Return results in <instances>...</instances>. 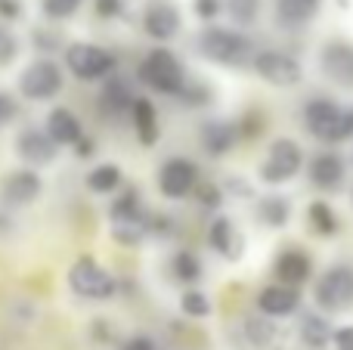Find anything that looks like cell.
<instances>
[{
    "instance_id": "3",
    "label": "cell",
    "mask_w": 353,
    "mask_h": 350,
    "mask_svg": "<svg viewBox=\"0 0 353 350\" xmlns=\"http://www.w3.org/2000/svg\"><path fill=\"white\" fill-rule=\"evenodd\" d=\"M140 78L146 81L152 90L174 93V96H180V90L186 87V72H183V62L176 59L171 50H152V53L140 62Z\"/></svg>"
},
{
    "instance_id": "9",
    "label": "cell",
    "mask_w": 353,
    "mask_h": 350,
    "mask_svg": "<svg viewBox=\"0 0 353 350\" xmlns=\"http://www.w3.org/2000/svg\"><path fill=\"white\" fill-rule=\"evenodd\" d=\"M19 90L28 99H50L62 90V74L59 65L50 59H37L34 65L25 68L22 81H19Z\"/></svg>"
},
{
    "instance_id": "18",
    "label": "cell",
    "mask_w": 353,
    "mask_h": 350,
    "mask_svg": "<svg viewBox=\"0 0 353 350\" xmlns=\"http://www.w3.org/2000/svg\"><path fill=\"white\" fill-rule=\"evenodd\" d=\"M47 134L53 136L59 146H78L84 140V127H81L78 115L68 109H53L47 115Z\"/></svg>"
},
{
    "instance_id": "31",
    "label": "cell",
    "mask_w": 353,
    "mask_h": 350,
    "mask_svg": "<svg viewBox=\"0 0 353 350\" xmlns=\"http://www.w3.org/2000/svg\"><path fill=\"white\" fill-rule=\"evenodd\" d=\"M245 335L254 347H267L276 338V326L267 320H245Z\"/></svg>"
},
{
    "instance_id": "24",
    "label": "cell",
    "mask_w": 353,
    "mask_h": 350,
    "mask_svg": "<svg viewBox=\"0 0 353 350\" xmlns=\"http://www.w3.org/2000/svg\"><path fill=\"white\" fill-rule=\"evenodd\" d=\"M257 217H261L267 227L282 229L288 223V217H292V205H288L285 196H267L257 205Z\"/></svg>"
},
{
    "instance_id": "15",
    "label": "cell",
    "mask_w": 353,
    "mask_h": 350,
    "mask_svg": "<svg viewBox=\"0 0 353 350\" xmlns=\"http://www.w3.org/2000/svg\"><path fill=\"white\" fill-rule=\"evenodd\" d=\"M310 183L316 186V189H338V186L344 183V161L341 155L335 152H319L316 158L310 161Z\"/></svg>"
},
{
    "instance_id": "16",
    "label": "cell",
    "mask_w": 353,
    "mask_h": 350,
    "mask_svg": "<svg viewBox=\"0 0 353 350\" xmlns=\"http://www.w3.org/2000/svg\"><path fill=\"white\" fill-rule=\"evenodd\" d=\"M276 276H279L282 285H292V289H298L301 282H307L313 273V264L310 258H307L304 251H298V248H288V251H282L279 258H276Z\"/></svg>"
},
{
    "instance_id": "14",
    "label": "cell",
    "mask_w": 353,
    "mask_h": 350,
    "mask_svg": "<svg viewBox=\"0 0 353 350\" xmlns=\"http://www.w3.org/2000/svg\"><path fill=\"white\" fill-rule=\"evenodd\" d=\"M298 304H301L298 289L282 285V282L267 285V289L257 295V307H261L267 316H288V313H294V310H298Z\"/></svg>"
},
{
    "instance_id": "21",
    "label": "cell",
    "mask_w": 353,
    "mask_h": 350,
    "mask_svg": "<svg viewBox=\"0 0 353 350\" xmlns=\"http://www.w3.org/2000/svg\"><path fill=\"white\" fill-rule=\"evenodd\" d=\"M319 3L323 0H276V19L285 28H298V25H307L316 16Z\"/></svg>"
},
{
    "instance_id": "7",
    "label": "cell",
    "mask_w": 353,
    "mask_h": 350,
    "mask_svg": "<svg viewBox=\"0 0 353 350\" xmlns=\"http://www.w3.org/2000/svg\"><path fill=\"white\" fill-rule=\"evenodd\" d=\"M304 165V152L294 140H276L270 146V155L261 165V180L263 183H288Z\"/></svg>"
},
{
    "instance_id": "37",
    "label": "cell",
    "mask_w": 353,
    "mask_h": 350,
    "mask_svg": "<svg viewBox=\"0 0 353 350\" xmlns=\"http://www.w3.org/2000/svg\"><path fill=\"white\" fill-rule=\"evenodd\" d=\"M220 10H223V0H195V12H199V19H205V22L217 19Z\"/></svg>"
},
{
    "instance_id": "28",
    "label": "cell",
    "mask_w": 353,
    "mask_h": 350,
    "mask_svg": "<svg viewBox=\"0 0 353 350\" xmlns=\"http://www.w3.org/2000/svg\"><path fill=\"white\" fill-rule=\"evenodd\" d=\"M112 220L121 223V220H143L140 214V202H137V192L128 189L115 205H112Z\"/></svg>"
},
{
    "instance_id": "34",
    "label": "cell",
    "mask_w": 353,
    "mask_h": 350,
    "mask_svg": "<svg viewBox=\"0 0 353 350\" xmlns=\"http://www.w3.org/2000/svg\"><path fill=\"white\" fill-rule=\"evenodd\" d=\"M180 99L186 105H208L211 103V87L201 84V81H192V84L186 81V87L180 90Z\"/></svg>"
},
{
    "instance_id": "6",
    "label": "cell",
    "mask_w": 353,
    "mask_h": 350,
    "mask_svg": "<svg viewBox=\"0 0 353 350\" xmlns=\"http://www.w3.org/2000/svg\"><path fill=\"white\" fill-rule=\"evenodd\" d=\"M316 304L329 313L347 310L353 304V267H332L316 282Z\"/></svg>"
},
{
    "instance_id": "32",
    "label": "cell",
    "mask_w": 353,
    "mask_h": 350,
    "mask_svg": "<svg viewBox=\"0 0 353 350\" xmlns=\"http://www.w3.org/2000/svg\"><path fill=\"white\" fill-rule=\"evenodd\" d=\"M226 10H230L232 22H239V25H251V22L257 19L261 0H226Z\"/></svg>"
},
{
    "instance_id": "44",
    "label": "cell",
    "mask_w": 353,
    "mask_h": 350,
    "mask_svg": "<svg viewBox=\"0 0 353 350\" xmlns=\"http://www.w3.org/2000/svg\"><path fill=\"white\" fill-rule=\"evenodd\" d=\"M195 189H199V196H201V202L205 205H211V208H217L220 205V189L214 192V186H195Z\"/></svg>"
},
{
    "instance_id": "4",
    "label": "cell",
    "mask_w": 353,
    "mask_h": 350,
    "mask_svg": "<svg viewBox=\"0 0 353 350\" xmlns=\"http://www.w3.org/2000/svg\"><path fill=\"white\" fill-rule=\"evenodd\" d=\"M68 285L74 295L90 298V301H109L118 291V282L105 267H99L93 258H81L78 264L68 270Z\"/></svg>"
},
{
    "instance_id": "12",
    "label": "cell",
    "mask_w": 353,
    "mask_h": 350,
    "mask_svg": "<svg viewBox=\"0 0 353 350\" xmlns=\"http://www.w3.org/2000/svg\"><path fill=\"white\" fill-rule=\"evenodd\" d=\"M56 146H59V143H56L47 130H25L16 140L19 155H22L25 161H31V165H50V161L56 158V152H59Z\"/></svg>"
},
{
    "instance_id": "23",
    "label": "cell",
    "mask_w": 353,
    "mask_h": 350,
    "mask_svg": "<svg viewBox=\"0 0 353 350\" xmlns=\"http://www.w3.org/2000/svg\"><path fill=\"white\" fill-rule=\"evenodd\" d=\"M301 341H304L307 347H313V350H323L329 341H335V332H332L329 320L310 313V316L301 320Z\"/></svg>"
},
{
    "instance_id": "35",
    "label": "cell",
    "mask_w": 353,
    "mask_h": 350,
    "mask_svg": "<svg viewBox=\"0 0 353 350\" xmlns=\"http://www.w3.org/2000/svg\"><path fill=\"white\" fill-rule=\"evenodd\" d=\"M41 6L50 19H68L78 12L81 0H41Z\"/></svg>"
},
{
    "instance_id": "25",
    "label": "cell",
    "mask_w": 353,
    "mask_h": 350,
    "mask_svg": "<svg viewBox=\"0 0 353 350\" xmlns=\"http://www.w3.org/2000/svg\"><path fill=\"white\" fill-rule=\"evenodd\" d=\"M307 220H310V229L316 236H335L338 229H341L338 214L329 208V202H313L310 208H307Z\"/></svg>"
},
{
    "instance_id": "10",
    "label": "cell",
    "mask_w": 353,
    "mask_h": 350,
    "mask_svg": "<svg viewBox=\"0 0 353 350\" xmlns=\"http://www.w3.org/2000/svg\"><path fill=\"white\" fill-rule=\"evenodd\" d=\"M319 65H323V74L332 84L353 90V43L329 41L323 47V53H319Z\"/></svg>"
},
{
    "instance_id": "38",
    "label": "cell",
    "mask_w": 353,
    "mask_h": 350,
    "mask_svg": "<svg viewBox=\"0 0 353 350\" xmlns=\"http://www.w3.org/2000/svg\"><path fill=\"white\" fill-rule=\"evenodd\" d=\"M121 350H159V344H155L149 335H134V338L124 341Z\"/></svg>"
},
{
    "instance_id": "1",
    "label": "cell",
    "mask_w": 353,
    "mask_h": 350,
    "mask_svg": "<svg viewBox=\"0 0 353 350\" xmlns=\"http://www.w3.org/2000/svg\"><path fill=\"white\" fill-rule=\"evenodd\" d=\"M199 50L205 59L220 62V65H245L251 56V41L242 31L205 28L199 37Z\"/></svg>"
},
{
    "instance_id": "2",
    "label": "cell",
    "mask_w": 353,
    "mask_h": 350,
    "mask_svg": "<svg viewBox=\"0 0 353 350\" xmlns=\"http://www.w3.org/2000/svg\"><path fill=\"white\" fill-rule=\"evenodd\" d=\"M304 127L323 143H341L350 136L347 112L338 109L332 99H310L304 105Z\"/></svg>"
},
{
    "instance_id": "29",
    "label": "cell",
    "mask_w": 353,
    "mask_h": 350,
    "mask_svg": "<svg viewBox=\"0 0 353 350\" xmlns=\"http://www.w3.org/2000/svg\"><path fill=\"white\" fill-rule=\"evenodd\" d=\"M103 99H105V105H109L112 112H121V109H128V105L134 109V103H137V96H130V90H128L124 81H112V84L105 87Z\"/></svg>"
},
{
    "instance_id": "26",
    "label": "cell",
    "mask_w": 353,
    "mask_h": 350,
    "mask_svg": "<svg viewBox=\"0 0 353 350\" xmlns=\"http://www.w3.org/2000/svg\"><path fill=\"white\" fill-rule=\"evenodd\" d=\"M121 186V167L118 165H99L87 174V189L93 192H115Z\"/></svg>"
},
{
    "instance_id": "11",
    "label": "cell",
    "mask_w": 353,
    "mask_h": 350,
    "mask_svg": "<svg viewBox=\"0 0 353 350\" xmlns=\"http://www.w3.org/2000/svg\"><path fill=\"white\" fill-rule=\"evenodd\" d=\"M159 186L168 198H186L189 192L199 186V167L189 158H171L161 165Z\"/></svg>"
},
{
    "instance_id": "43",
    "label": "cell",
    "mask_w": 353,
    "mask_h": 350,
    "mask_svg": "<svg viewBox=\"0 0 353 350\" xmlns=\"http://www.w3.org/2000/svg\"><path fill=\"white\" fill-rule=\"evenodd\" d=\"M0 16L3 19H19L22 16V3H19V0H0Z\"/></svg>"
},
{
    "instance_id": "30",
    "label": "cell",
    "mask_w": 353,
    "mask_h": 350,
    "mask_svg": "<svg viewBox=\"0 0 353 350\" xmlns=\"http://www.w3.org/2000/svg\"><path fill=\"white\" fill-rule=\"evenodd\" d=\"M180 310L186 316H192V320H201V316H208L211 313V301H208V295L205 291H195V289H189L186 295L180 298Z\"/></svg>"
},
{
    "instance_id": "45",
    "label": "cell",
    "mask_w": 353,
    "mask_h": 350,
    "mask_svg": "<svg viewBox=\"0 0 353 350\" xmlns=\"http://www.w3.org/2000/svg\"><path fill=\"white\" fill-rule=\"evenodd\" d=\"M90 152H93V140H81L78 143V155H81V158H87Z\"/></svg>"
},
{
    "instance_id": "40",
    "label": "cell",
    "mask_w": 353,
    "mask_h": 350,
    "mask_svg": "<svg viewBox=\"0 0 353 350\" xmlns=\"http://www.w3.org/2000/svg\"><path fill=\"white\" fill-rule=\"evenodd\" d=\"M335 350H353V326H344V329H338L335 332Z\"/></svg>"
},
{
    "instance_id": "19",
    "label": "cell",
    "mask_w": 353,
    "mask_h": 350,
    "mask_svg": "<svg viewBox=\"0 0 353 350\" xmlns=\"http://www.w3.org/2000/svg\"><path fill=\"white\" fill-rule=\"evenodd\" d=\"M41 196V177L34 171H16L3 180V198L10 205H31Z\"/></svg>"
},
{
    "instance_id": "27",
    "label": "cell",
    "mask_w": 353,
    "mask_h": 350,
    "mask_svg": "<svg viewBox=\"0 0 353 350\" xmlns=\"http://www.w3.org/2000/svg\"><path fill=\"white\" fill-rule=\"evenodd\" d=\"M171 270L180 282H195V279L201 276V260H199V254H192V251H180V254H174Z\"/></svg>"
},
{
    "instance_id": "42",
    "label": "cell",
    "mask_w": 353,
    "mask_h": 350,
    "mask_svg": "<svg viewBox=\"0 0 353 350\" xmlns=\"http://www.w3.org/2000/svg\"><path fill=\"white\" fill-rule=\"evenodd\" d=\"M12 115H16V103H12V96H10V93H3V90H0V124H3V121H10Z\"/></svg>"
},
{
    "instance_id": "41",
    "label": "cell",
    "mask_w": 353,
    "mask_h": 350,
    "mask_svg": "<svg viewBox=\"0 0 353 350\" xmlns=\"http://www.w3.org/2000/svg\"><path fill=\"white\" fill-rule=\"evenodd\" d=\"M97 12H99L103 19L121 16V0H97Z\"/></svg>"
},
{
    "instance_id": "46",
    "label": "cell",
    "mask_w": 353,
    "mask_h": 350,
    "mask_svg": "<svg viewBox=\"0 0 353 350\" xmlns=\"http://www.w3.org/2000/svg\"><path fill=\"white\" fill-rule=\"evenodd\" d=\"M347 130H350V136H353V109H347Z\"/></svg>"
},
{
    "instance_id": "39",
    "label": "cell",
    "mask_w": 353,
    "mask_h": 350,
    "mask_svg": "<svg viewBox=\"0 0 353 350\" xmlns=\"http://www.w3.org/2000/svg\"><path fill=\"white\" fill-rule=\"evenodd\" d=\"M34 43L41 50H53V47H59L62 43V37L56 34V31H34Z\"/></svg>"
},
{
    "instance_id": "22",
    "label": "cell",
    "mask_w": 353,
    "mask_h": 350,
    "mask_svg": "<svg viewBox=\"0 0 353 350\" xmlns=\"http://www.w3.org/2000/svg\"><path fill=\"white\" fill-rule=\"evenodd\" d=\"M134 124H137V136L140 143L152 146L159 140V115H155V105L149 99H137L134 103Z\"/></svg>"
},
{
    "instance_id": "36",
    "label": "cell",
    "mask_w": 353,
    "mask_h": 350,
    "mask_svg": "<svg viewBox=\"0 0 353 350\" xmlns=\"http://www.w3.org/2000/svg\"><path fill=\"white\" fill-rule=\"evenodd\" d=\"M19 53V41L10 28H0V65H10Z\"/></svg>"
},
{
    "instance_id": "17",
    "label": "cell",
    "mask_w": 353,
    "mask_h": 350,
    "mask_svg": "<svg viewBox=\"0 0 353 350\" xmlns=\"http://www.w3.org/2000/svg\"><path fill=\"white\" fill-rule=\"evenodd\" d=\"M208 242H211V248H214V251H220L223 258H230V260L242 258V245H245V242L239 239V233H236V227H232L230 217H223V214L214 217L211 229H208Z\"/></svg>"
},
{
    "instance_id": "8",
    "label": "cell",
    "mask_w": 353,
    "mask_h": 350,
    "mask_svg": "<svg viewBox=\"0 0 353 350\" xmlns=\"http://www.w3.org/2000/svg\"><path fill=\"white\" fill-rule=\"evenodd\" d=\"M254 72L273 87H294L304 78L301 62L288 53H279V50H261L254 56Z\"/></svg>"
},
{
    "instance_id": "13",
    "label": "cell",
    "mask_w": 353,
    "mask_h": 350,
    "mask_svg": "<svg viewBox=\"0 0 353 350\" xmlns=\"http://www.w3.org/2000/svg\"><path fill=\"white\" fill-rule=\"evenodd\" d=\"M143 28L155 41H171V37H176V31H180V12L171 3H152L143 12Z\"/></svg>"
},
{
    "instance_id": "20",
    "label": "cell",
    "mask_w": 353,
    "mask_h": 350,
    "mask_svg": "<svg viewBox=\"0 0 353 350\" xmlns=\"http://www.w3.org/2000/svg\"><path fill=\"white\" fill-rule=\"evenodd\" d=\"M239 140V127L230 121H208L201 127V143L211 155H226Z\"/></svg>"
},
{
    "instance_id": "5",
    "label": "cell",
    "mask_w": 353,
    "mask_h": 350,
    "mask_svg": "<svg viewBox=\"0 0 353 350\" xmlns=\"http://www.w3.org/2000/svg\"><path fill=\"white\" fill-rule=\"evenodd\" d=\"M65 65L78 81H103L115 72V56L97 43H68Z\"/></svg>"
},
{
    "instance_id": "33",
    "label": "cell",
    "mask_w": 353,
    "mask_h": 350,
    "mask_svg": "<svg viewBox=\"0 0 353 350\" xmlns=\"http://www.w3.org/2000/svg\"><path fill=\"white\" fill-rule=\"evenodd\" d=\"M143 233H146V220H121L112 227V236L124 245H137L143 239Z\"/></svg>"
}]
</instances>
